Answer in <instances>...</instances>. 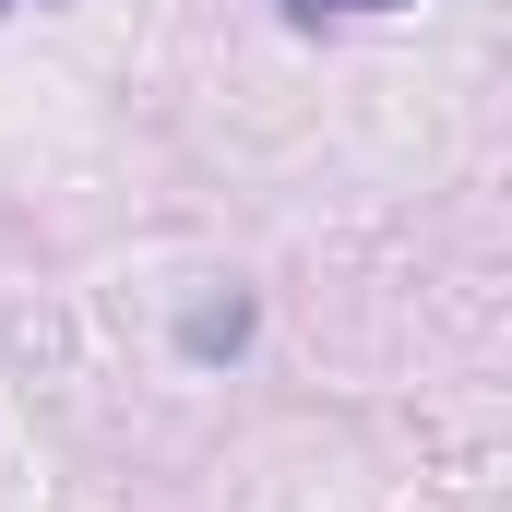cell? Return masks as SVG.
Segmentation results:
<instances>
[{
  "mask_svg": "<svg viewBox=\"0 0 512 512\" xmlns=\"http://www.w3.org/2000/svg\"><path fill=\"white\" fill-rule=\"evenodd\" d=\"M179 346H191V358H239V346H251V298H203V310L179 322Z\"/></svg>",
  "mask_w": 512,
  "mask_h": 512,
  "instance_id": "1",
  "label": "cell"
},
{
  "mask_svg": "<svg viewBox=\"0 0 512 512\" xmlns=\"http://www.w3.org/2000/svg\"><path fill=\"white\" fill-rule=\"evenodd\" d=\"M286 12H405V0H286Z\"/></svg>",
  "mask_w": 512,
  "mask_h": 512,
  "instance_id": "2",
  "label": "cell"
}]
</instances>
